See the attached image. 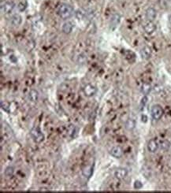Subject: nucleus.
Wrapping results in <instances>:
<instances>
[{"instance_id":"1","label":"nucleus","mask_w":171,"mask_h":193,"mask_svg":"<svg viewBox=\"0 0 171 193\" xmlns=\"http://www.w3.org/2000/svg\"><path fill=\"white\" fill-rule=\"evenodd\" d=\"M58 13L61 18L66 20L70 17H72L73 14V9L69 4L66 3H62L58 6Z\"/></svg>"},{"instance_id":"2","label":"nucleus","mask_w":171,"mask_h":193,"mask_svg":"<svg viewBox=\"0 0 171 193\" xmlns=\"http://www.w3.org/2000/svg\"><path fill=\"white\" fill-rule=\"evenodd\" d=\"M30 134L37 143H41L44 141V135L38 127H33L30 131Z\"/></svg>"},{"instance_id":"3","label":"nucleus","mask_w":171,"mask_h":193,"mask_svg":"<svg viewBox=\"0 0 171 193\" xmlns=\"http://www.w3.org/2000/svg\"><path fill=\"white\" fill-rule=\"evenodd\" d=\"M163 115V110L159 105H154L151 107V116L155 120H159Z\"/></svg>"},{"instance_id":"4","label":"nucleus","mask_w":171,"mask_h":193,"mask_svg":"<svg viewBox=\"0 0 171 193\" xmlns=\"http://www.w3.org/2000/svg\"><path fill=\"white\" fill-rule=\"evenodd\" d=\"M96 92H97L96 88L91 84H87L86 85H84V87L83 88L84 94L87 97H92V96L96 95Z\"/></svg>"},{"instance_id":"5","label":"nucleus","mask_w":171,"mask_h":193,"mask_svg":"<svg viewBox=\"0 0 171 193\" xmlns=\"http://www.w3.org/2000/svg\"><path fill=\"white\" fill-rule=\"evenodd\" d=\"M14 9V3L12 2H5L1 5V12L4 14H10Z\"/></svg>"},{"instance_id":"6","label":"nucleus","mask_w":171,"mask_h":193,"mask_svg":"<svg viewBox=\"0 0 171 193\" xmlns=\"http://www.w3.org/2000/svg\"><path fill=\"white\" fill-rule=\"evenodd\" d=\"M128 175V171L126 169L124 168H119V169H117L114 173V176L117 179H119V180H122L127 177Z\"/></svg>"},{"instance_id":"7","label":"nucleus","mask_w":171,"mask_h":193,"mask_svg":"<svg viewBox=\"0 0 171 193\" xmlns=\"http://www.w3.org/2000/svg\"><path fill=\"white\" fill-rule=\"evenodd\" d=\"M110 154H111L113 157L116 158H120L123 155V151H122V147L119 146H114L110 151Z\"/></svg>"},{"instance_id":"8","label":"nucleus","mask_w":171,"mask_h":193,"mask_svg":"<svg viewBox=\"0 0 171 193\" xmlns=\"http://www.w3.org/2000/svg\"><path fill=\"white\" fill-rule=\"evenodd\" d=\"M158 144L156 139H150L148 143V151L151 153H155L158 151Z\"/></svg>"},{"instance_id":"9","label":"nucleus","mask_w":171,"mask_h":193,"mask_svg":"<svg viewBox=\"0 0 171 193\" xmlns=\"http://www.w3.org/2000/svg\"><path fill=\"white\" fill-rule=\"evenodd\" d=\"M146 18L148 19L149 21H153L156 18V16H157V13H156V11L154 9L153 7H149L146 11Z\"/></svg>"},{"instance_id":"10","label":"nucleus","mask_w":171,"mask_h":193,"mask_svg":"<svg viewBox=\"0 0 171 193\" xmlns=\"http://www.w3.org/2000/svg\"><path fill=\"white\" fill-rule=\"evenodd\" d=\"M144 29L146 33L152 34L156 30V24L153 23L152 21H148L144 26Z\"/></svg>"},{"instance_id":"11","label":"nucleus","mask_w":171,"mask_h":193,"mask_svg":"<svg viewBox=\"0 0 171 193\" xmlns=\"http://www.w3.org/2000/svg\"><path fill=\"white\" fill-rule=\"evenodd\" d=\"M140 54H141V57L144 59H148L151 56V49L149 46H145L144 47H143V49L140 51Z\"/></svg>"},{"instance_id":"12","label":"nucleus","mask_w":171,"mask_h":193,"mask_svg":"<svg viewBox=\"0 0 171 193\" xmlns=\"http://www.w3.org/2000/svg\"><path fill=\"white\" fill-rule=\"evenodd\" d=\"M38 98H39V93L37 90L32 89L29 91V94H28V99L29 101H31L32 103H36L38 100Z\"/></svg>"},{"instance_id":"13","label":"nucleus","mask_w":171,"mask_h":193,"mask_svg":"<svg viewBox=\"0 0 171 193\" xmlns=\"http://www.w3.org/2000/svg\"><path fill=\"white\" fill-rule=\"evenodd\" d=\"M73 28V23L70 22V21H67V22L64 23V25L62 26V31H63L64 33L69 34L72 32Z\"/></svg>"},{"instance_id":"14","label":"nucleus","mask_w":171,"mask_h":193,"mask_svg":"<svg viewBox=\"0 0 171 193\" xmlns=\"http://www.w3.org/2000/svg\"><path fill=\"white\" fill-rule=\"evenodd\" d=\"M92 173H93V169L91 166H87L82 170V174L84 175V177L87 178H90L92 175Z\"/></svg>"},{"instance_id":"15","label":"nucleus","mask_w":171,"mask_h":193,"mask_svg":"<svg viewBox=\"0 0 171 193\" xmlns=\"http://www.w3.org/2000/svg\"><path fill=\"white\" fill-rule=\"evenodd\" d=\"M21 23V17L18 14H15L11 18V24L13 26H18Z\"/></svg>"},{"instance_id":"16","label":"nucleus","mask_w":171,"mask_h":193,"mask_svg":"<svg viewBox=\"0 0 171 193\" xmlns=\"http://www.w3.org/2000/svg\"><path fill=\"white\" fill-rule=\"evenodd\" d=\"M135 126H136V121H135L134 119L132 118H129L126 121V123H125V127L128 130H132L134 129Z\"/></svg>"},{"instance_id":"17","label":"nucleus","mask_w":171,"mask_h":193,"mask_svg":"<svg viewBox=\"0 0 171 193\" xmlns=\"http://www.w3.org/2000/svg\"><path fill=\"white\" fill-rule=\"evenodd\" d=\"M151 89V86L148 83H144L141 87V91L144 95H148V93L150 92Z\"/></svg>"},{"instance_id":"18","label":"nucleus","mask_w":171,"mask_h":193,"mask_svg":"<svg viewBox=\"0 0 171 193\" xmlns=\"http://www.w3.org/2000/svg\"><path fill=\"white\" fill-rule=\"evenodd\" d=\"M1 107L3 109V111L6 112H10L9 108H10V104L7 102H1Z\"/></svg>"},{"instance_id":"19","label":"nucleus","mask_w":171,"mask_h":193,"mask_svg":"<svg viewBox=\"0 0 171 193\" xmlns=\"http://www.w3.org/2000/svg\"><path fill=\"white\" fill-rule=\"evenodd\" d=\"M13 172H14L13 168L11 167V166H9V167H7L6 169L5 174L6 176H7V177H11V176L13 174Z\"/></svg>"},{"instance_id":"20","label":"nucleus","mask_w":171,"mask_h":193,"mask_svg":"<svg viewBox=\"0 0 171 193\" xmlns=\"http://www.w3.org/2000/svg\"><path fill=\"white\" fill-rule=\"evenodd\" d=\"M143 187L142 183L139 181V180H137V181H135L134 183V188L136 189H140V188Z\"/></svg>"},{"instance_id":"21","label":"nucleus","mask_w":171,"mask_h":193,"mask_svg":"<svg viewBox=\"0 0 171 193\" xmlns=\"http://www.w3.org/2000/svg\"><path fill=\"white\" fill-rule=\"evenodd\" d=\"M170 147V145H169V143L167 141H163L162 143V148L164 150H167Z\"/></svg>"},{"instance_id":"22","label":"nucleus","mask_w":171,"mask_h":193,"mask_svg":"<svg viewBox=\"0 0 171 193\" xmlns=\"http://www.w3.org/2000/svg\"><path fill=\"white\" fill-rule=\"evenodd\" d=\"M147 101H148V98H147V96H144V97H143L142 100H141V108H143L144 106H145V104L147 103Z\"/></svg>"}]
</instances>
